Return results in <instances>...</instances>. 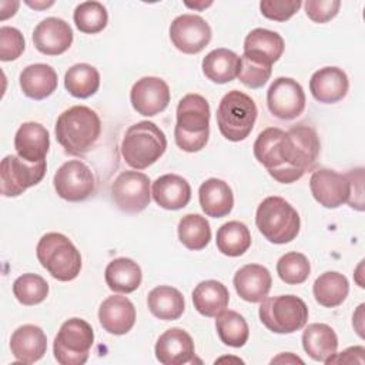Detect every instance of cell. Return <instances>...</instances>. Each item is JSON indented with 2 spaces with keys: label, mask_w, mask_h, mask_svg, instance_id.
<instances>
[{
  "label": "cell",
  "mask_w": 365,
  "mask_h": 365,
  "mask_svg": "<svg viewBox=\"0 0 365 365\" xmlns=\"http://www.w3.org/2000/svg\"><path fill=\"white\" fill-rule=\"evenodd\" d=\"M13 294L23 305H37L48 295L47 281L37 274H23L13 284Z\"/></svg>",
  "instance_id": "ab89813d"
},
{
  "label": "cell",
  "mask_w": 365,
  "mask_h": 365,
  "mask_svg": "<svg viewBox=\"0 0 365 365\" xmlns=\"http://www.w3.org/2000/svg\"><path fill=\"white\" fill-rule=\"evenodd\" d=\"M259 321L275 334H292L302 329L308 321V307L297 295L265 297L258 309Z\"/></svg>",
  "instance_id": "ba28073f"
},
{
  "label": "cell",
  "mask_w": 365,
  "mask_h": 365,
  "mask_svg": "<svg viewBox=\"0 0 365 365\" xmlns=\"http://www.w3.org/2000/svg\"><path fill=\"white\" fill-rule=\"evenodd\" d=\"M47 164L29 163L19 155H6L0 165L1 194L4 197H19L27 188L38 184L46 175Z\"/></svg>",
  "instance_id": "30bf717a"
},
{
  "label": "cell",
  "mask_w": 365,
  "mask_h": 365,
  "mask_svg": "<svg viewBox=\"0 0 365 365\" xmlns=\"http://www.w3.org/2000/svg\"><path fill=\"white\" fill-rule=\"evenodd\" d=\"M53 184L57 195L70 202L84 201L96 188V180L91 170L80 160L64 163L56 171Z\"/></svg>",
  "instance_id": "7c38bea8"
},
{
  "label": "cell",
  "mask_w": 365,
  "mask_h": 365,
  "mask_svg": "<svg viewBox=\"0 0 365 365\" xmlns=\"http://www.w3.org/2000/svg\"><path fill=\"white\" fill-rule=\"evenodd\" d=\"M304 351L318 362H325L338 348V336L327 324H309L302 332Z\"/></svg>",
  "instance_id": "f1b7e54d"
},
{
  "label": "cell",
  "mask_w": 365,
  "mask_h": 365,
  "mask_svg": "<svg viewBox=\"0 0 365 365\" xmlns=\"http://www.w3.org/2000/svg\"><path fill=\"white\" fill-rule=\"evenodd\" d=\"M130 101L138 114L153 117L167 108L170 103V87L160 77H141L131 87Z\"/></svg>",
  "instance_id": "9a60e30c"
},
{
  "label": "cell",
  "mask_w": 365,
  "mask_h": 365,
  "mask_svg": "<svg viewBox=\"0 0 365 365\" xmlns=\"http://www.w3.org/2000/svg\"><path fill=\"white\" fill-rule=\"evenodd\" d=\"M155 358L164 365H182L192 361L195 346L191 335L182 328H170L155 342Z\"/></svg>",
  "instance_id": "ac0fdd59"
},
{
  "label": "cell",
  "mask_w": 365,
  "mask_h": 365,
  "mask_svg": "<svg viewBox=\"0 0 365 365\" xmlns=\"http://www.w3.org/2000/svg\"><path fill=\"white\" fill-rule=\"evenodd\" d=\"M257 114V106L248 94L231 90L221 98L217 108L218 130L230 141H242L251 134Z\"/></svg>",
  "instance_id": "52a82bcc"
},
{
  "label": "cell",
  "mask_w": 365,
  "mask_h": 365,
  "mask_svg": "<svg viewBox=\"0 0 365 365\" xmlns=\"http://www.w3.org/2000/svg\"><path fill=\"white\" fill-rule=\"evenodd\" d=\"M271 362H272V364H274V362H299V364H302V359H299L298 356H294L291 352H284V354H281L279 356L274 358Z\"/></svg>",
  "instance_id": "f907efd6"
},
{
  "label": "cell",
  "mask_w": 365,
  "mask_h": 365,
  "mask_svg": "<svg viewBox=\"0 0 365 365\" xmlns=\"http://www.w3.org/2000/svg\"><path fill=\"white\" fill-rule=\"evenodd\" d=\"M271 73H272L271 66H264L241 56L238 78L244 86L250 88H259L269 80Z\"/></svg>",
  "instance_id": "b9f144b4"
},
{
  "label": "cell",
  "mask_w": 365,
  "mask_h": 365,
  "mask_svg": "<svg viewBox=\"0 0 365 365\" xmlns=\"http://www.w3.org/2000/svg\"><path fill=\"white\" fill-rule=\"evenodd\" d=\"M98 321L108 334L124 335L135 324V307L127 297L111 295L101 302Z\"/></svg>",
  "instance_id": "ffe728a7"
},
{
  "label": "cell",
  "mask_w": 365,
  "mask_h": 365,
  "mask_svg": "<svg viewBox=\"0 0 365 365\" xmlns=\"http://www.w3.org/2000/svg\"><path fill=\"white\" fill-rule=\"evenodd\" d=\"M364 354L365 349L364 346H351L345 351H342L341 354H334L331 358H328L325 361V364H352V362H358V364H364Z\"/></svg>",
  "instance_id": "7dc6e473"
},
{
  "label": "cell",
  "mask_w": 365,
  "mask_h": 365,
  "mask_svg": "<svg viewBox=\"0 0 365 365\" xmlns=\"http://www.w3.org/2000/svg\"><path fill=\"white\" fill-rule=\"evenodd\" d=\"M307 16L315 23H327L332 20L341 7L339 0H308L304 3Z\"/></svg>",
  "instance_id": "f6af8a7d"
},
{
  "label": "cell",
  "mask_w": 365,
  "mask_h": 365,
  "mask_svg": "<svg viewBox=\"0 0 365 365\" xmlns=\"http://www.w3.org/2000/svg\"><path fill=\"white\" fill-rule=\"evenodd\" d=\"M26 43L20 30L10 26L0 27V60L13 61L21 56Z\"/></svg>",
  "instance_id": "7bdbcfd3"
},
{
  "label": "cell",
  "mask_w": 365,
  "mask_h": 365,
  "mask_svg": "<svg viewBox=\"0 0 365 365\" xmlns=\"http://www.w3.org/2000/svg\"><path fill=\"white\" fill-rule=\"evenodd\" d=\"M210 104L202 96L191 93L178 101L174 138L182 151L197 153L205 147L210 137Z\"/></svg>",
  "instance_id": "3957f363"
},
{
  "label": "cell",
  "mask_w": 365,
  "mask_h": 365,
  "mask_svg": "<svg viewBox=\"0 0 365 365\" xmlns=\"http://www.w3.org/2000/svg\"><path fill=\"white\" fill-rule=\"evenodd\" d=\"M241 57L228 48H215L202 58L204 76L217 84H225L238 77Z\"/></svg>",
  "instance_id": "4dcf8cb0"
},
{
  "label": "cell",
  "mask_w": 365,
  "mask_h": 365,
  "mask_svg": "<svg viewBox=\"0 0 365 365\" xmlns=\"http://www.w3.org/2000/svg\"><path fill=\"white\" fill-rule=\"evenodd\" d=\"M302 6L299 0H262L259 1L261 14L274 21L289 20Z\"/></svg>",
  "instance_id": "ee69618b"
},
{
  "label": "cell",
  "mask_w": 365,
  "mask_h": 365,
  "mask_svg": "<svg viewBox=\"0 0 365 365\" xmlns=\"http://www.w3.org/2000/svg\"><path fill=\"white\" fill-rule=\"evenodd\" d=\"M311 265L308 258L297 251L284 254L277 262V274L282 282L288 285H298L308 279Z\"/></svg>",
  "instance_id": "60d3db41"
},
{
  "label": "cell",
  "mask_w": 365,
  "mask_h": 365,
  "mask_svg": "<svg viewBox=\"0 0 365 365\" xmlns=\"http://www.w3.org/2000/svg\"><path fill=\"white\" fill-rule=\"evenodd\" d=\"M111 197L118 210L135 214L145 210L151 200L150 178L140 171H123L111 184Z\"/></svg>",
  "instance_id": "8fae6325"
},
{
  "label": "cell",
  "mask_w": 365,
  "mask_h": 365,
  "mask_svg": "<svg viewBox=\"0 0 365 365\" xmlns=\"http://www.w3.org/2000/svg\"><path fill=\"white\" fill-rule=\"evenodd\" d=\"M212 3L211 1H208V3H194V4H191V3H185V6H188V7H191V9H204V7H208V6H211Z\"/></svg>",
  "instance_id": "f5cc1de1"
},
{
  "label": "cell",
  "mask_w": 365,
  "mask_h": 365,
  "mask_svg": "<svg viewBox=\"0 0 365 365\" xmlns=\"http://www.w3.org/2000/svg\"><path fill=\"white\" fill-rule=\"evenodd\" d=\"M20 3L19 1H1L0 7H1V20H6L10 16H14L17 9H19Z\"/></svg>",
  "instance_id": "c3c4849f"
},
{
  "label": "cell",
  "mask_w": 365,
  "mask_h": 365,
  "mask_svg": "<svg viewBox=\"0 0 365 365\" xmlns=\"http://www.w3.org/2000/svg\"><path fill=\"white\" fill-rule=\"evenodd\" d=\"M267 106L279 120H294L305 108V93L301 84L291 77L275 78L267 91Z\"/></svg>",
  "instance_id": "4fadbf2b"
},
{
  "label": "cell",
  "mask_w": 365,
  "mask_h": 365,
  "mask_svg": "<svg viewBox=\"0 0 365 365\" xmlns=\"http://www.w3.org/2000/svg\"><path fill=\"white\" fill-rule=\"evenodd\" d=\"M178 238L181 244L192 251L204 250L211 240L210 222L200 214H187L178 222Z\"/></svg>",
  "instance_id": "74e56055"
},
{
  "label": "cell",
  "mask_w": 365,
  "mask_h": 365,
  "mask_svg": "<svg viewBox=\"0 0 365 365\" xmlns=\"http://www.w3.org/2000/svg\"><path fill=\"white\" fill-rule=\"evenodd\" d=\"M17 155L29 163L46 161L50 148V134L44 125L34 121L23 123L14 135Z\"/></svg>",
  "instance_id": "7402d4cb"
},
{
  "label": "cell",
  "mask_w": 365,
  "mask_h": 365,
  "mask_svg": "<svg viewBox=\"0 0 365 365\" xmlns=\"http://www.w3.org/2000/svg\"><path fill=\"white\" fill-rule=\"evenodd\" d=\"M346 177L349 180V198L348 205L362 211L364 210V168L351 170L346 173Z\"/></svg>",
  "instance_id": "bcb514c9"
},
{
  "label": "cell",
  "mask_w": 365,
  "mask_h": 365,
  "mask_svg": "<svg viewBox=\"0 0 365 365\" xmlns=\"http://www.w3.org/2000/svg\"><path fill=\"white\" fill-rule=\"evenodd\" d=\"M120 148L127 165L144 170L163 157L167 150V138L153 121H138L127 128Z\"/></svg>",
  "instance_id": "277c9868"
},
{
  "label": "cell",
  "mask_w": 365,
  "mask_h": 365,
  "mask_svg": "<svg viewBox=\"0 0 365 365\" xmlns=\"http://www.w3.org/2000/svg\"><path fill=\"white\" fill-rule=\"evenodd\" d=\"M200 205L205 215L222 218L228 215L234 207V194L231 187L220 178L205 180L198 190Z\"/></svg>",
  "instance_id": "4316f807"
},
{
  "label": "cell",
  "mask_w": 365,
  "mask_h": 365,
  "mask_svg": "<svg viewBox=\"0 0 365 365\" xmlns=\"http://www.w3.org/2000/svg\"><path fill=\"white\" fill-rule=\"evenodd\" d=\"M217 248L227 257H240L251 247V234L241 221H228L217 231Z\"/></svg>",
  "instance_id": "e575fe53"
},
{
  "label": "cell",
  "mask_w": 365,
  "mask_h": 365,
  "mask_svg": "<svg viewBox=\"0 0 365 365\" xmlns=\"http://www.w3.org/2000/svg\"><path fill=\"white\" fill-rule=\"evenodd\" d=\"M312 292L319 305L325 308H335L348 297L349 282L345 275L336 271H327L315 279Z\"/></svg>",
  "instance_id": "d6a6232c"
},
{
  "label": "cell",
  "mask_w": 365,
  "mask_h": 365,
  "mask_svg": "<svg viewBox=\"0 0 365 365\" xmlns=\"http://www.w3.org/2000/svg\"><path fill=\"white\" fill-rule=\"evenodd\" d=\"M147 307L155 318L163 321H174L182 315L185 301L177 288L170 285H158L148 292Z\"/></svg>",
  "instance_id": "1f68e13d"
},
{
  "label": "cell",
  "mask_w": 365,
  "mask_h": 365,
  "mask_svg": "<svg viewBox=\"0 0 365 365\" xmlns=\"http://www.w3.org/2000/svg\"><path fill=\"white\" fill-rule=\"evenodd\" d=\"M210 24L198 14H181L170 26V38L174 47L185 54L202 51L211 41Z\"/></svg>",
  "instance_id": "5bb4252c"
},
{
  "label": "cell",
  "mask_w": 365,
  "mask_h": 365,
  "mask_svg": "<svg viewBox=\"0 0 365 365\" xmlns=\"http://www.w3.org/2000/svg\"><path fill=\"white\" fill-rule=\"evenodd\" d=\"M362 309H364V304H361L359 307H358V309H356V312H355V315L352 317V325L355 327V329H356V332H358V335L361 336V338H364V332H362V325H358L356 322H362Z\"/></svg>",
  "instance_id": "681fc988"
},
{
  "label": "cell",
  "mask_w": 365,
  "mask_h": 365,
  "mask_svg": "<svg viewBox=\"0 0 365 365\" xmlns=\"http://www.w3.org/2000/svg\"><path fill=\"white\" fill-rule=\"evenodd\" d=\"M10 349L19 362L34 364L46 354L47 336L37 325H21L11 334Z\"/></svg>",
  "instance_id": "cb8c5ba5"
},
{
  "label": "cell",
  "mask_w": 365,
  "mask_h": 365,
  "mask_svg": "<svg viewBox=\"0 0 365 365\" xmlns=\"http://www.w3.org/2000/svg\"><path fill=\"white\" fill-rule=\"evenodd\" d=\"M215 318V329L221 342L232 348L245 345L250 336V328L241 314L232 309H224Z\"/></svg>",
  "instance_id": "8d00e7d4"
},
{
  "label": "cell",
  "mask_w": 365,
  "mask_h": 365,
  "mask_svg": "<svg viewBox=\"0 0 365 365\" xmlns=\"http://www.w3.org/2000/svg\"><path fill=\"white\" fill-rule=\"evenodd\" d=\"M64 87L76 98H88L98 91L100 73L91 64L77 63L67 70Z\"/></svg>",
  "instance_id": "836d02e7"
},
{
  "label": "cell",
  "mask_w": 365,
  "mask_h": 365,
  "mask_svg": "<svg viewBox=\"0 0 365 365\" xmlns=\"http://www.w3.org/2000/svg\"><path fill=\"white\" fill-rule=\"evenodd\" d=\"M26 4L27 6H30V7H33V9H47V7H50V6H53L54 3L53 1H48V3H40V1H34V3H31V1H26Z\"/></svg>",
  "instance_id": "816d5d0a"
},
{
  "label": "cell",
  "mask_w": 365,
  "mask_h": 365,
  "mask_svg": "<svg viewBox=\"0 0 365 365\" xmlns=\"http://www.w3.org/2000/svg\"><path fill=\"white\" fill-rule=\"evenodd\" d=\"M309 190L317 202L325 208H338L348 202L349 180L329 168H319L311 174Z\"/></svg>",
  "instance_id": "2e32d148"
},
{
  "label": "cell",
  "mask_w": 365,
  "mask_h": 365,
  "mask_svg": "<svg viewBox=\"0 0 365 365\" xmlns=\"http://www.w3.org/2000/svg\"><path fill=\"white\" fill-rule=\"evenodd\" d=\"M106 284L114 292L130 294L134 292L143 281V272L140 265L125 257H120L108 262L104 272Z\"/></svg>",
  "instance_id": "83f0119b"
},
{
  "label": "cell",
  "mask_w": 365,
  "mask_h": 365,
  "mask_svg": "<svg viewBox=\"0 0 365 365\" xmlns=\"http://www.w3.org/2000/svg\"><path fill=\"white\" fill-rule=\"evenodd\" d=\"M349 88L346 73L334 66L317 70L309 80V91L312 97L324 104H334L341 101Z\"/></svg>",
  "instance_id": "44dd1931"
},
{
  "label": "cell",
  "mask_w": 365,
  "mask_h": 365,
  "mask_svg": "<svg viewBox=\"0 0 365 365\" xmlns=\"http://www.w3.org/2000/svg\"><path fill=\"white\" fill-rule=\"evenodd\" d=\"M19 83L24 96L33 100H44L56 91L58 78L51 66L36 63L23 68Z\"/></svg>",
  "instance_id": "484cf974"
},
{
  "label": "cell",
  "mask_w": 365,
  "mask_h": 365,
  "mask_svg": "<svg viewBox=\"0 0 365 365\" xmlns=\"http://www.w3.org/2000/svg\"><path fill=\"white\" fill-rule=\"evenodd\" d=\"M284 48V38L277 31L258 27L247 34L242 56L251 61L272 67V64L282 56Z\"/></svg>",
  "instance_id": "d6986e66"
},
{
  "label": "cell",
  "mask_w": 365,
  "mask_h": 365,
  "mask_svg": "<svg viewBox=\"0 0 365 365\" xmlns=\"http://www.w3.org/2000/svg\"><path fill=\"white\" fill-rule=\"evenodd\" d=\"M319 147V137L312 127L305 124L291 127L281 138L279 154L282 167L269 175L282 184H291L299 180L315 165Z\"/></svg>",
  "instance_id": "6da1fadb"
},
{
  "label": "cell",
  "mask_w": 365,
  "mask_h": 365,
  "mask_svg": "<svg viewBox=\"0 0 365 365\" xmlns=\"http://www.w3.org/2000/svg\"><path fill=\"white\" fill-rule=\"evenodd\" d=\"M94 342L91 325L81 318H70L61 324L54 342L53 354L61 365H83L88 359Z\"/></svg>",
  "instance_id": "9c48e42d"
},
{
  "label": "cell",
  "mask_w": 365,
  "mask_h": 365,
  "mask_svg": "<svg viewBox=\"0 0 365 365\" xmlns=\"http://www.w3.org/2000/svg\"><path fill=\"white\" fill-rule=\"evenodd\" d=\"M230 292L227 287L215 279L200 282L192 291L194 308L204 317H217L228 307Z\"/></svg>",
  "instance_id": "f546056e"
},
{
  "label": "cell",
  "mask_w": 365,
  "mask_h": 365,
  "mask_svg": "<svg viewBox=\"0 0 365 365\" xmlns=\"http://www.w3.org/2000/svg\"><path fill=\"white\" fill-rule=\"evenodd\" d=\"M73 30L67 21L58 17L41 20L33 31L34 47L46 56H60L70 48Z\"/></svg>",
  "instance_id": "e0dca14e"
},
{
  "label": "cell",
  "mask_w": 365,
  "mask_h": 365,
  "mask_svg": "<svg viewBox=\"0 0 365 365\" xmlns=\"http://www.w3.org/2000/svg\"><path fill=\"white\" fill-rule=\"evenodd\" d=\"M153 198L164 210H181L191 200V187L177 174H164L153 182Z\"/></svg>",
  "instance_id": "d4e9b609"
},
{
  "label": "cell",
  "mask_w": 365,
  "mask_h": 365,
  "mask_svg": "<svg viewBox=\"0 0 365 365\" xmlns=\"http://www.w3.org/2000/svg\"><path fill=\"white\" fill-rule=\"evenodd\" d=\"M54 131L67 154L84 155L100 137L101 120L93 108L73 106L58 115Z\"/></svg>",
  "instance_id": "7a4b0ae2"
},
{
  "label": "cell",
  "mask_w": 365,
  "mask_h": 365,
  "mask_svg": "<svg viewBox=\"0 0 365 365\" xmlns=\"http://www.w3.org/2000/svg\"><path fill=\"white\" fill-rule=\"evenodd\" d=\"M36 255L41 267L57 281H71L81 271L80 251L64 234H44L37 242Z\"/></svg>",
  "instance_id": "8992f818"
},
{
  "label": "cell",
  "mask_w": 365,
  "mask_h": 365,
  "mask_svg": "<svg viewBox=\"0 0 365 365\" xmlns=\"http://www.w3.org/2000/svg\"><path fill=\"white\" fill-rule=\"evenodd\" d=\"M76 27L86 34H96L106 29L108 13L100 1L80 3L73 14Z\"/></svg>",
  "instance_id": "f35d334b"
},
{
  "label": "cell",
  "mask_w": 365,
  "mask_h": 365,
  "mask_svg": "<svg viewBox=\"0 0 365 365\" xmlns=\"http://www.w3.org/2000/svg\"><path fill=\"white\" fill-rule=\"evenodd\" d=\"M259 232L272 244H287L297 238L301 227L298 211L282 197L264 198L255 212Z\"/></svg>",
  "instance_id": "5b68a950"
},
{
  "label": "cell",
  "mask_w": 365,
  "mask_h": 365,
  "mask_svg": "<svg viewBox=\"0 0 365 365\" xmlns=\"http://www.w3.org/2000/svg\"><path fill=\"white\" fill-rule=\"evenodd\" d=\"M284 130L278 127H268L262 130L254 143V155L259 164H262L268 174L282 167L279 145L284 135Z\"/></svg>",
  "instance_id": "d590c367"
},
{
  "label": "cell",
  "mask_w": 365,
  "mask_h": 365,
  "mask_svg": "<svg viewBox=\"0 0 365 365\" xmlns=\"http://www.w3.org/2000/svg\"><path fill=\"white\" fill-rule=\"evenodd\" d=\"M272 278L269 271L259 264H247L234 275V288L247 302H261L269 292Z\"/></svg>",
  "instance_id": "603a6c76"
}]
</instances>
